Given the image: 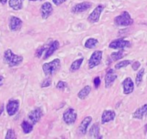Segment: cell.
I'll return each instance as SVG.
<instances>
[{
	"instance_id": "cell-1",
	"label": "cell",
	"mask_w": 147,
	"mask_h": 139,
	"mask_svg": "<svg viewBox=\"0 0 147 139\" xmlns=\"http://www.w3.org/2000/svg\"><path fill=\"white\" fill-rule=\"evenodd\" d=\"M4 60L9 67H14L19 65L23 62L24 57L22 56L16 55L11 49H7L4 53Z\"/></svg>"
},
{
	"instance_id": "cell-2",
	"label": "cell",
	"mask_w": 147,
	"mask_h": 139,
	"mask_svg": "<svg viewBox=\"0 0 147 139\" xmlns=\"http://www.w3.org/2000/svg\"><path fill=\"white\" fill-rule=\"evenodd\" d=\"M61 68V60L55 58L49 63H45L42 64V71L46 76H52L55 74Z\"/></svg>"
},
{
	"instance_id": "cell-3",
	"label": "cell",
	"mask_w": 147,
	"mask_h": 139,
	"mask_svg": "<svg viewBox=\"0 0 147 139\" xmlns=\"http://www.w3.org/2000/svg\"><path fill=\"white\" fill-rule=\"evenodd\" d=\"M114 25L116 26H130L133 24V19L131 18L128 12H123L119 16H116L113 19Z\"/></svg>"
},
{
	"instance_id": "cell-4",
	"label": "cell",
	"mask_w": 147,
	"mask_h": 139,
	"mask_svg": "<svg viewBox=\"0 0 147 139\" xmlns=\"http://www.w3.org/2000/svg\"><path fill=\"white\" fill-rule=\"evenodd\" d=\"M62 118L66 124H67V125L74 124L77 119V113L76 112L75 109L68 108L64 111V113L62 115Z\"/></svg>"
},
{
	"instance_id": "cell-5",
	"label": "cell",
	"mask_w": 147,
	"mask_h": 139,
	"mask_svg": "<svg viewBox=\"0 0 147 139\" xmlns=\"http://www.w3.org/2000/svg\"><path fill=\"white\" fill-rule=\"evenodd\" d=\"M102 55H103V52L102 50H94L89 60H88V68L90 70L95 68L96 66H98L100 63H101V60H102Z\"/></svg>"
},
{
	"instance_id": "cell-6",
	"label": "cell",
	"mask_w": 147,
	"mask_h": 139,
	"mask_svg": "<svg viewBox=\"0 0 147 139\" xmlns=\"http://www.w3.org/2000/svg\"><path fill=\"white\" fill-rule=\"evenodd\" d=\"M105 6L103 5H97L94 10L91 12V14L88 17V21L89 23H98L100 18V15L102 13V12L104 11Z\"/></svg>"
},
{
	"instance_id": "cell-7",
	"label": "cell",
	"mask_w": 147,
	"mask_h": 139,
	"mask_svg": "<svg viewBox=\"0 0 147 139\" xmlns=\"http://www.w3.org/2000/svg\"><path fill=\"white\" fill-rule=\"evenodd\" d=\"M130 46H131V43L123 38L113 40L108 45V47L110 49H113V50H119V49L121 50V49H125V48H127Z\"/></svg>"
},
{
	"instance_id": "cell-8",
	"label": "cell",
	"mask_w": 147,
	"mask_h": 139,
	"mask_svg": "<svg viewBox=\"0 0 147 139\" xmlns=\"http://www.w3.org/2000/svg\"><path fill=\"white\" fill-rule=\"evenodd\" d=\"M91 7H92V3L88 2V1L82 2V3L76 4V5H74L71 9V12L74 14H79V13H82V12L88 11Z\"/></svg>"
},
{
	"instance_id": "cell-9",
	"label": "cell",
	"mask_w": 147,
	"mask_h": 139,
	"mask_svg": "<svg viewBox=\"0 0 147 139\" xmlns=\"http://www.w3.org/2000/svg\"><path fill=\"white\" fill-rule=\"evenodd\" d=\"M42 115H43V113H42V109L41 108H36L29 113L28 118L33 124H36L41 120Z\"/></svg>"
},
{
	"instance_id": "cell-10",
	"label": "cell",
	"mask_w": 147,
	"mask_h": 139,
	"mask_svg": "<svg viewBox=\"0 0 147 139\" xmlns=\"http://www.w3.org/2000/svg\"><path fill=\"white\" fill-rule=\"evenodd\" d=\"M40 12H41V16L43 19L49 18L51 16V14L53 13V6H52L51 3H49V2L43 3L41 6Z\"/></svg>"
},
{
	"instance_id": "cell-11",
	"label": "cell",
	"mask_w": 147,
	"mask_h": 139,
	"mask_svg": "<svg viewBox=\"0 0 147 139\" xmlns=\"http://www.w3.org/2000/svg\"><path fill=\"white\" fill-rule=\"evenodd\" d=\"M19 110V101L17 99L10 100L6 105V111L10 117L14 116Z\"/></svg>"
},
{
	"instance_id": "cell-12",
	"label": "cell",
	"mask_w": 147,
	"mask_h": 139,
	"mask_svg": "<svg viewBox=\"0 0 147 139\" xmlns=\"http://www.w3.org/2000/svg\"><path fill=\"white\" fill-rule=\"evenodd\" d=\"M92 120H93V117L91 116H88V117H86L81 122V123H80V125L78 127V133H79V135H81V136L86 135L88 128L90 125V123H92Z\"/></svg>"
},
{
	"instance_id": "cell-13",
	"label": "cell",
	"mask_w": 147,
	"mask_h": 139,
	"mask_svg": "<svg viewBox=\"0 0 147 139\" xmlns=\"http://www.w3.org/2000/svg\"><path fill=\"white\" fill-rule=\"evenodd\" d=\"M117 79V75L115 74L113 69H109L105 76V86L106 88H110L114 81Z\"/></svg>"
},
{
	"instance_id": "cell-14",
	"label": "cell",
	"mask_w": 147,
	"mask_h": 139,
	"mask_svg": "<svg viewBox=\"0 0 147 139\" xmlns=\"http://www.w3.org/2000/svg\"><path fill=\"white\" fill-rule=\"evenodd\" d=\"M23 25V21L18 18V17H11L10 22H9V28L11 31H18L22 28Z\"/></svg>"
},
{
	"instance_id": "cell-15",
	"label": "cell",
	"mask_w": 147,
	"mask_h": 139,
	"mask_svg": "<svg viewBox=\"0 0 147 139\" xmlns=\"http://www.w3.org/2000/svg\"><path fill=\"white\" fill-rule=\"evenodd\" d=\"M123 86V93L125 95H129L134 91V83L132 82V79L131 78H126L122 82Z\"/></svg>"
},
{
	"instance_id": "cell-16",
	"label": "cell",
	"mask_w": 147,
	"mask_h": 139,
	"mask_svg": "<svg viewBox=\"0 0 147 139\" xmlns=\"http://www.w3.org/2000/svg\"><path fill=\"white\" fill-rule=\"evenodd\" d=\"M59 47H60V43H59V41H57V40L53 41V42L49 44V46L47 48L46 52H45L44 57H43V59L46 60V59H48L49 57H51V56L54 54V52L59 49Z\"/></svg>"
},
{
	"instance_id": "cell-17",
	"label": "cell",
	"mask_w": 147,
	"mask_h": 139,
	"mask_svg": "<svg viewBox=\"0 0 147 139\" xmlns=\"http://www.w3.org/2000/svg\"><path fill=\"white\" fill-rule=\"evenodd\" d=\"M116 117V113L114 110H104V112L102 113L101 116V123L105 124L107 123H109L111 121H113Z\"/></svg>"
},
{
	"instance_id": "cell-18",
	"label": "cell",
	"mask_w": 147,
	"mask_h": 139,
	"mask_svg": "<svg viewBox=\"0 0 147 139\" xmlns=\"http://www.w3.org/2000/svg\"><path fill=\"white\" fill-rule=\"evenodd\" d=\"M145 115H147V103L138 108L132 114V117L135 119H143Z\"/></svg>"
},
{
	"instance_id": "cell-19",
	"label": "cell",
	"mask_w": 147,
	"mask_h": 139,
	"mask_svg": "<svg viewBox=\"0 0 147 139\" xmlns=\"http://www.w3.org/2000/svg\"><path fill=\"white\" fill-rule=\"evenodd\" d=\"M99 134H100V124L98 123H94L89 129L88 136L90 137H94V138L101 137L99 136Z\"/></svg>"
},
{
	"instance_id": "cell-20",
	"label": "cell",
	"mask_w": 147,
	"mask_h": 139,
	"mask_svg": "<svg viewBox=\"0 0 147 139\" xmlns=\"http://www.w3.org/2000/svg\"><path fill=\"white\" fill-rule=\"evenodd\" d=\"M9 6L14 11L22 10L24 6V0H9Z\"/></svg>"
},
{
	"instance_id": "cell-21",
	"label": "cell",
	"mask_w": 147,
	"mask_h": 139,
	"mask_svg": "<svg viewBox=\"0 0 147 139\" xmlns=\"http://www.w3.org/2000/svg\"><path fill=\"white\" fill-rule=\"evenodd\" d=\"M83 61H84V58L83 57H81L79 59H76V60L74 61L72 63V64L70 65V68H69L70 72H76L78 71V70H80V68H81Z\"/></svg>"
},
{
	"instance_id": "cell-22",
	"label": "cell",
	"mask_w": 147,
	"mask_h": 139,
	"mask_svg": "<svg viewBox=\"0 0 147 139\" xmlns=\"http://www.w3.org/2000/svg\"><path fill=\"white\" fill-rule=\"evenodd\" d=\"M91 91H92V89H91V87H90L89 85L84 86V87L79 91V93H78V95H77L78 97H79V99H82V100L85 99V98L90 94Z\"/></svg>"
},
{
	"instance_id": "cell-23",
	"label": "cell",
	"mask_w": 147,
	"mask_h": 139,
	"mask_svg": "<svg viewBox=\"0 0 147 139\" xmlns=\"http://www.w3.org/2000/svg\"><path fill=\"white\" fill-rule=\"evenodd\" d=\"M33 123H30L28 121H24L22 123H21V127L23 129V131L24 134H29L30 133L32 130H33Z\"/></svg>"
},
{
	"instance_id": "cell-24",
	"label": "cell",
	"mask_w": 147,
	"mask_h": 139,
	"mask_svg": "<svg viewBox=\"0 0 147 139\" xmlns=\"http://www.w3.org/2000/svg\"><path fill=\"white\" fill-rule=\"evenodd\" d=\"M125 50H124L123 49H121V50H119V51L113 52V53L110 55V57H111L112 61H114V62H115V61H119V60H120L121 58H123L124 56H125Z\"/></svg>"
},
{
	"instance_id": "cell-25",
	"label": "cell",
	"mask_w": 147,
	"mask_h": 139,
	"mask_svg": "<svg viewBox=\"0 0 147 139\" xmlns=\"http://www.w3.org/2000/svg\"><path fill=\"white\" fill-rule=\"evenodd\" d=\"M144 68H141L139 71H138V72L137 73V75H136V78H135V84H136V85L138 87L140 84H141V83H142V81H143V77H144Z\"/></svg>"
},
{
	"instance_id": "cell-26",
	"label": "cell",
	"mask_w": 147,
	"mask_h": 139,
	"mask_svg": "<svg viewBox=\"0 0 147 139\" xmlns=\"http://www.w3.org/2000/svg\"><path fill=\"white\" fill-rule=\"evenodd\" d=\"M98 43H99V41H98L96 38L91 37V38H88V39L85 42V47H86L87 49H93V48H94V47L98 44Z\"/></svg>"
},
{
	"instance_id": "cell-27",
	"label": "cell",
	"mask_w": 147,
	"mask_h": 139,
	"mask_svg": "<svg viewBox=\"0 0 147 139\" xmlns=\"http://www.w3.org/2000/svg\"><path fill=\"white\" fill-rule=\"evenodd\" d=\"M132 62L131 60H124V61H121V62H119L117 63L115 65H114V68L115 70H120L122 68H125L128 65H130Z\"/></svg>"
},
{
	"instance_id": "cell-28",
	"label": "cell",
	"mask_w": 147,
	"mask_h": 139,
	"mask_svg": "<svg viewBox=\"0 0 147 139\" xmlns=\"http://www.w3.org/2000/svg\"><path fill=\"white\" fill-rule=\"evenodd\" d=\"M16 134H15V131L13 129H10L7 130V134L5 136V139H13V138H16Z\"/></svg>"
},
{
	"instance_id": "cell-29",
	"label": "cell",
	"mask_w": 147,
	"mask_h": 139,
	"mask_svg": "<svg viewBox=\"0 0 147 139\" xmlns=\"http://www.w3.org/2000/svg\"><path fill=\"white\" fill-rule=\"evenodd\" d=\"M51 84H52V79H51L50 78H47L46 79H44V80L42 82L41 87H42V88H46V87L50 86Z\"/></svg>"
},
{
	"instance_id": "cell-30",
	"label": "cell",
	"mask_w": 147,
	"mask_h": 139,
	"mask_svg": "<svg viewBox=\"0 0 147 139\" xmlns=\"http://www.w3.org/2000/svg\"><path fill=\"white\" fill-rule=\"evenodd\" d=\"M46 48H47V45H42V46L39 47V48H38V49L36 50V53H35L36 57H41V56H42V52H43V51H44L45 50H47Z\"/></svg>"
},
{
	"instance_id": "cell-31",
	"label": "cell",
	"mask_w": 147,
	"mask_h": 139,
	"mask_svg": "<svg viewBox=\"0 0 147 139\" xmlns=\"http://www.w3.org/2000/svg\"><path fill=\"white\" fill-rule=\"evenodd\" d=\"M66 87H67V83L63 81H59L56 84V89L61 90V91H63Z\"/></svg>"
},
{
	"instance_id": "cell-32",
	"label": "cell",
	"mask_w": 147,
	"mask_h": 139,
	"mask_svg": "<svg viewBox=\"0 0 147 139\" xmlns=\"http://www.w3.org/2000/svg\"><path fill=\"white\" fill-rule=\"evenodd\" d=\"M140 65H141L140 62L135 61V62H133V63H131V68H132L133 71H138V70L139 69V67H140Z\"/></svg>"
},
{
	"instance_id": "cell-33",
	"label": "cell",
	"mask_w": 147,
	"mask_h": 139,
	"mask_svg": "<svg viewBox=\"0 0 147 139\" xmlns=\"http://www.w3.org/2000/svg\"><path fill=\"white\" fill-rule=\"evenodd\" d=\"M100 84H101V81H100V77H96V78L94 79V87H95L96 89H98V88L100 86Z\"/></svg>"
},
{
	"instance_id": "cell-34",
	"label": "cell",
	"mask_w": 147,
	"mask_h": 139,
	"mask_svg": "<svg viewBox=\"0 0 147 139\" xmlns=\"http://www.w3.org/2000/svg\"><path fill=\"white\" fill-rule=\"evenodd\" d=\"M67 1V0H52V2L56 6H59L61 5H62L63 3H65Z\"/></svg>"
},
{
	"instance_id": "cell-35",
	"label": "cell",
	"mask_w": 147,
	"mask_h": 139,
	"mask_svg": "<svg viewBox=\"0 0 147 139\" xmlns=\"http://www.w3.org/2000/svg\"><path fill=\"white\" fill-rule=\"evenodd\" d=\"M4 82H5V78L3 76H0V87H1L3 84H4Z\"/></svg>"
},
{
	"instance_id": "cell-36",
	"label": "cell",
	"mask_w": 147,
	"mask_h": 139,
	"mask_svg": "<svg viewBox=\"0 0 147 139\" xmlns=\"http://www.w3.org/2000/svg\"><path fill=\"white\" fill-rule=\"evenodd\" d=\"M0 3H1V5H5L7 3V0H0Z\"/></svg>"
},
{
	"instance_id": "cell-37",
	"label": "cell",
	"mask_w": 147,
	"mask_h": 139,
	"mask_svg": "<svg viewBox=\"0 0 147 139\" xmlns=\"http://www.w3.org/2000/svg\"><path fill=\"white\" fill-rule=\"evenodd\" d=\"M29 1H31V2H36V1H42V0H29Z\"/></svg>"
},
{
	"instance_id": "cell-38",
	"label": "cell",
	"mask_w": 147,
	"mask_h": 139,
	"mask_svg": "<svg viewBox=\"0 0 147 139\" xmlns=\"http://www.w3.org/2000/svg\"><path fill=\"white\" fill-rule=\"evenodd\" d=\"M144 130H145V131L147 130V124H146V125H145V127H144Z\"/></svg>"
}]
</instances>
